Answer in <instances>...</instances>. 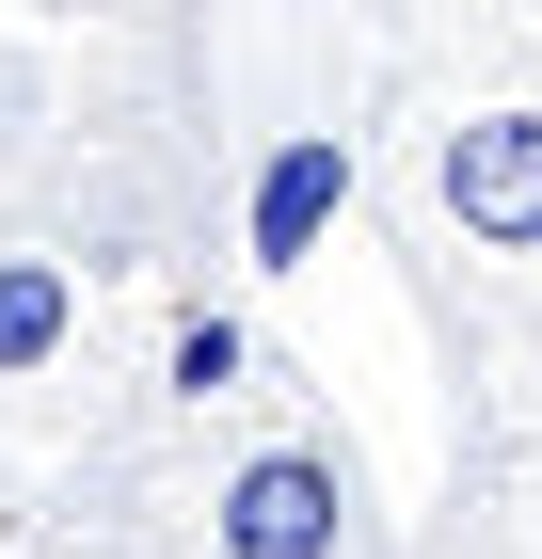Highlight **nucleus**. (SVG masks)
Here are the masks:
<instances>
[{"mask_svg": "<svg viewBox=\"0 0 542 559\" xmlns=\"http://www.w3.org/2000/svg\"><path fill=\"white\" fill-rule=\"evenodd\" d=\"M383 33L351 16H224V176H240V288H288L320 224L368 192Z\"/></svg>", "mask_w": 542, "mask_h": 559, "instance_id": "obj_4", "label": "nucleus"}, {"mask_svg": "<svg viewBox=\"0 0 542 559\" xmlns=\"http://www.w3.org/2000/svg\"><path fill=\"white\" fill-rule=\"evenodd\" d=\"M144 368H160V304H128L81 257V224L0 129V544L144 416Z\"/></svg>", "mask_w": 542, "mask_h": 559, "instance_id": "obj_3", "label": "nucleus"}, {"mask_svg": "<svg viewBox=\"0 0 542 559\" xmlns=\"http://www.w3.org/2000/svg\"><path fill=\"white\" fill-rule=\"evenodd\" d=\"M447 368V479H542V33H383L368 192Z\"/></svg>", "mask_w": 542, "mask_h": 559, "instance_id": "obj_1", "label": "nucleus"}, {"mask_svg": "<svg viewBox=\"0 0 542 559\" xmlns=\"http://www.w3.org/2000/svg\"><path fill=\"white\" fill-rule=\"evenodd\" d=\"M0 559H415L383 512L368 431L272 352L224 416H128Z\"/></svg>", "mask_w": 542, "mask_h": 559, "instance_id": "obj_2", "label": "nucleus"}, {"mask_svg": "<svg viewBox=\"0 0 542 559\" xmlns=\"http://www.w3.org/2000/svg\"><path fill=\"white\" fill-rule=\"evenodd\" d=\"M415 559H542V479H447Z\"/></svg>", "mask_w": 542, "mask_h": 559, "instance_id": "obj_5", "label": "nucleus"}]
</instances>
